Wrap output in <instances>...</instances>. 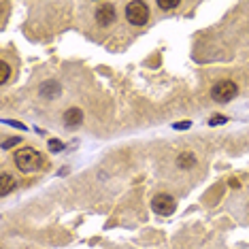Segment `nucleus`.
I'll return each mask as SVG.
<instances>
[{
  "instance_id": "1",
  "label": "nucleus",
  "mask_w": 249,
  "mask_h": 249,
  "mask_svg": "<svg viewBox=\"0 0 249 249\" xmlns=\"http://www.w3.org/2000/svg\"><path fill=\"white\" fill-rule=\"evenodd\" d=\"M43 158L41 154L35 149V147H24V149L15 151V164L21 173H35L41 168Z\"/></svg>"
},
{
  "instance_id": "2",
  "label": "nucleus",
  "mask_w": 249,
  "mask_h": 249,
  "mask_svg": "<svg viewBox=\"0 0 249 249\" xmlns=\"http://www.w3.org/2000/svg\"><path fill=\"white\" fill-rule=\"evenodd\" d=\"M126 19L132 26H145L149 21V9L143 0H132L126 4Z\"/></svg>"
},
{
  "instance_id": "3",
  "label": "nucleus",
  "mask_w": 249,
  "mask_h": 249,
  "mask_svg": "<svg viewBox=\"0 0 249 249\" xmlns=\"http://www.w3.org/2000/svg\"><path fill=\"white\" fill-rule=\"evenodd\" d=\"M236 92H239L236 83L230 81V79H224V81H217L211 88V98L215 103H230V100L236 96Z\"/></svg>"
},
{
  "instance_id": "4",
  "label": "nucleus",
  "mask_w": 249,
  "mask_h": 249,
  "mask_svg": "<svg viewBox=\"0 0 249 249\" xmlns=\"http://www.w3.org/2000/svg\"><path fill=\"white\" fill-rule=\"evenodd\" d=\"M151 209H154L158 215H171V213H175V209H177V202L168 194H156L151 198Z\"/></svg>"
},
{
  "instance_id": "5",
  "label": "nucleus",
  "mask_w": 249,
  "mask_h": 249,
  "mask_svg": "<svg viewBox=\"0 0 249 249\" xmlns=\"http://www.w3.org/2000/svg\"><path fill=\"white\" fill-rule=\"evenodd\" d=\"M115 7H113L111 2H103V4H98V9H96V21H98L103 28L107 26H111L113 21H115Z\"/></svg>"
},
{
  "instance_id": "6",
  "label": "nucleus",
  "mask_w": 249,
  "mask_h": 249,
  "mask_svg": "<svg viewBox=\"0 0 249 249\" xmlns=\"http://www.w3.org/2000/svg\"><path fill=\"white\" fill-rule=\"evenodd\" d=\"M83 124V111L77 109V107H72V109H69L64 113V126L66 128H77Z\"/></svg>"
},
{
  "instance_id": "7",
  "label": "nucleus",
  "mask_w": 249,
  "mask_h": 249,
  "mask_svg": "<svg viewBox=\"0 0 249 249\" xmlns=\"http://www.w3.org/2000/svg\"><path fill=\"white\" fill-rule=\"evenodd\" d=\"M62 92V88H60V83H55V81H45L41 89H38V94L43 96V98H49V100H55L60 96Z\"/></svg>"
},
{
  "instance_id": "8",
  "label": "nucleus",
  "mask_w": 249,
  "mask_h": 249,
  "mask_svg": "<svg viewBox=\"0 0 249 249\" xmlns=\"http://www.w3.org/2000/svg\"><path fill=\"white\" fill-rule=\"evenodd\" d=\"M13 188H15V179L11 177L9 173H2V175H0V196H7Z\"/></svg>"
},
{
  "instance_id": "9",
  "label": "nucleus",
  "mask_w": 249,
  "mask_h": 249,
  "mask_svg": "<svg viewBox=\"0 0 249 249\" xmlns=\"http://www.w3.org/2000/svg\"><path fill=\"white\" fill-rule=\"evenodd\" d=\"M196 164V158H194V154L192 151H185V154H181L179 158H177V166L179 168H192Z\"/></svg>"
},
{
  "instance_id": "10",
  "label": "nucleus",
  "mask_w": 249,
  "mask_h": 249,
  "mask_svg": "<svg viewBox=\"0 0 249 249\" xmlns=\"http://www.w3.org/2000/svg\"><path fill=\"white\" fill-rule=\"evenodd\" d=\"M9 77H11V66L7 64V62H0V83H7L9 81Z\"/></svg>"
},
{
  "instance_id": "11",
  "label": "nucleus",
  "mask_w": 249,
  "mask_h": 249,
  "mask_svg": "<svg viewBox=\"0 0 249 249\" xmlns=\"http://www.w3.org/2000/svg\"><path fill=\"white\" fill-rule=\"evenodd\" d=\"M158 7L162 11H173L179 7V0H158Z\"/></svg>"
},
{
  "instance_id": "12",
  "label": "nucleus",
  "mask_w": 249,
  "mask_h": 249,
  "mask_svg": "<svg viewBox=\"0 0 249 249\" xmlns=\"http://www.w3.org/2000/svg\"><path fill=\"white\" fill-rule=\"evenodd\" d=\"M49 151H52V154H60V151H64V143L58 139H52L49 141Z\"/></svg>"
},
{
  "instance_id": "13",
  "label": "nucleus",
  "mask_w": 249,
  "mask_h": 249,
  "mask_svg": "<svg viewBox=\"0 0 249 249\" xmlns=\"http://www.w3.org/2000/svg\"><path fill=\"white\" fill-rule=\"evenodd\" d=\"M19 143V137H11L7 141H2V149H9V147H15Z\"/></svg>"
},
{
  "instance_id": "14",
  "label": "nucleus",
  "mask_w": 249,
  "mask_h": 249,
  "mask_svg": "<svg viewBox=\"0 0 249 249\" xmlns=\"http://www.w3.org/2000/svg\"><path fill=\"white\" fill-rule=\"evenodd\" d=\"M228 122V117H224V115H213L211 120H209V124H211V126H217V124H226Z\"/></svg>"
},
{
  "instance_id": "15",
  "label": "nucleus",
  "mask_w": 249,
  "mask_h": 249,
  "mask_svg": "<svg viewBox=\"0 0 249 249\" xmlns=\"http://www.w3.org/2000/svg\"><path fill=\"white\" fill-rule=\"evenodd\" d=\"M190 126H192L190 122H177V124H175V130H185V128H190Z\"/></svg>"
}]
</instances>
